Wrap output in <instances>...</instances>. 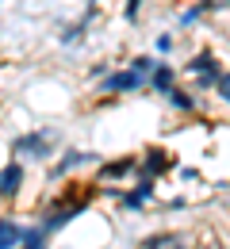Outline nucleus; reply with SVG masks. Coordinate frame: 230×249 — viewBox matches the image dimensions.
Segmentation results:
<instances>
[{
  "instance_id": "1",
  "label": "nucleus",
  "mask_w": 230,
  "mask_h": 249,
  "mask_svg": "<svg viewBox=\"0 0 230 249\" xmlns=\"http://www.w3.org/2000/svg\"><path fill=\"white\" fill-rule=\"evenodd\" d=\"M184 73L196 81V92H211V89H219V81H223V62L215 58V50H196L188 62H184Z\"/></svg>"
},
{
  "instance_id": "2",
  "label": "nucleus",
  "mask_w": 230,
  "mask_h": 249,
  "mask_svg": "<svg viewBox=\"0 0 230 249\" xmlns=\"http://www.w3.org/2000/svg\"><path fill=\"white\" fill-rule=\"evenodd\" d=\"M88 203H92V192H85V196L77 199V188H73V192H66V196H58L50 207H42V222H46L50 230H62V226H69Z\"/></svg>"
},
{
  "instance_id": "3",
  "label": "nucleus",
  "mask_w": 230,
  "mask_h": 249,
  "mask_svg": "<svg viewBox=\"0 0 230 249\" xmlns=\"http://www.w3.org/2000/svg\"><path fill=\"white\" fill-rule=\"evenodd\" d=\"M50 146H54V130H50V126L16 134V138L8 142V150L16 157H31V161H46V157H50Z\"/></svg>"
},
{
  "instance_id": "4",
  "label": "nucleus",
  "mask_w": 230,
  "mask_h": 249,
  "mask_svg": "<svg viewBox=\"0 0 230 249\" xmlns=\"http://www.w3.org/2000/svg\"><path fill=\"white\" fill-rule=\"evenodd\" d=\"M150 89V77L138 73V69H111L107 77H100V92L104 96H127V92H142Z\"/></svg>"
},
{
  "instance_id": "5",
  "label": "nucleus",
  "mask_w": 230,
  "mask_h": 249,
  "mask_svg": "<svg viewBox=\"0 0 230 249\" xmlns=\"http://www.w3.org/2000/svg\"><path fill=\"white\" fill-rule=\"evenodd\" d=\"M154 192H158V177H142V173H138V184H134V188H123L119 203H123V211H127V215H138V211L154 199Z\"/></svg>"
},
{
  "instance_id": "6",
  "label": "nucleus",
  "mask_w": 230,
  "mask_h": 249,
  "mask_svg": "<svg viewBox=\"0 0 230 249\" xmlns=\"http://www.w3.org/2000/svg\"><path fill=\"white\" fill-rule=\"evenodd\" d=\"M173 169V154L165 146H150L146 154H138V173L142 177H165Z\"/></svg>"
},
{
  "instance_id": "7",
  "label": "nucleus",
  "mask_w": 230,
  "mask_h": 249,
  "mask_svg": "<svg viewBox=\"0 0 230 249\" xmlns=\"http://www.w3.org/2000/svg\"><path fill=\"white\" fill-rule=\"evenodd\" d=\"M19 188H23V165L12 157V161L4 165V173H0V196H4V199H16Z\"/></svg>"
},
{
  "instance_id": "8",
  "label": "nucleus",
  "mask_w": 230,
  "mask_h": 249,
  "mask_svg": "<svg viewBox=\"0 0 230 249\" xmlns=\"http://www.w3.org/2000/svg\"><path fill=\"white\" fill-rule=\"evenodd\" d=\"M127 173H138V154H127V157H119V161L100 165V184H111V180H119Z\"/></svg>"
},
{
  "instance_id": "9",
  "label": "nucleus",
  "mask_w": 230,
  "mask_h": 249,
  "mask_svg": "<svg viewBox=\"0 0 230 249\" xmlns=\"http://www.w3.org/2000/svg\"><path fill=\"white\" fill-rule=\"evenodd\" d=\"M96 161H100V154H92V150H66V157L54 165V180L73 173V169H81V165H96Z\"/></svg>"
},
{
  "instance_id": "10",
  "label": "nucleus",
  "mask_w": 230,
  "mask_h": 249,
  "mask_svg": "<svg viewBox=\"0 0 230 249\" xmlns=\"http://www.w3.org/2000/svg\"><path fill=\"white\" fill-rule=\"evenodd\" d=\"M161 100L169 104V107H173V111H184V115L199 107V96H196V89L188 92V89H180V85H173V89H169V92H165Z\"/></svg>"
},
{
  "instance_id": "11",
  "label": "nucleus",
  "mask_w": 230,
  "mask_h": 249,
  "mask_svg": "<svg viewBox=\"0 0 230 249\" xmlns=\"http://www.w3.org/2000/svg\"><path fill=\"white\" fill-rule=\"evenodd\" d=\"M177 85V69L169 62H158V69L150 73V92H158V96H165L169 89Z\"/></svg>"
},
{
  "instance_id": "12",
  "label": "nucleus",
  "mask_w": 230,
  "mask_h": 249,
  "mask_svg": "<svg viewBox=\"0 0 230 249\" xmlns=\"http://www.w3.org/2000/svg\"><path fill=\"white\" fill-rule=\"evenodd\" d=\"M23 234H27V226H19L16 218L8 215L0 222V249H19L23 246Z\"/></svg>"
},
{
  "instance_id": "13",
  "label": "nucleus",
  "mask_w": 230,
  "mask_h": 249,
  "mask_svg": "<svg viewBox=\"0 0 230 249\" xmlns=\"http://www.w3.org/2000/svg\"><path fill=\"white\" fill-rule=\"evenodd\" d=\"M50 234H54V230H50V226L38 218L35 226H27V234H23V246H19V249H50Z\"/></svg>"
},
{
  "instance_id": "14",
  "label": "nucleus",
  "mask_w": 230,
  "mask_h": 249,
  "mask_svg": "<svg viewBox=\"0 0 230 249\" xmlns=\"http://www.w3.org/2000/svg\"><path fill=\"white\" fill-rule=\"evenodd\" d=\"M138 249H184V246H180V234H150V238H142Z\"/></svg>"
},
{
  "instance_id": "15",
  "label": "nucleus",
  "mask_w": 230,
  "mask_h": 249,
  "mask_svg": "<svg viewBox=\"0 0 230 249\" xmlns=\"http://www.w3.org/2000/svg\"><path fill=\"white\" fill-rule=\"evenodd\" d=\"M131 65L138 69V73H146V77H150V73L158 69V58H154V54H134V58H131Z\"/></svg>"
},
{
  "instance_id": "16",
  "label": "nucleus",
  "mask_w": 230,
  "mask_h": 249,
  "mask_svg": "<svg viewBox=\"0 0 230 249\" xmlns=\"http://www.w3.org/2000/svg\"><path fill=\"white\" fill-rule=\"evenodd\" d=\"M142 8H146V0H127V4H123V23H138Z\"/></svg>"
},
{
  "instance_id": "17",
  "label": "nucleus",
  "mask_w": 230,
  "mask_h": 249,
  "mask_svg": "<svg viewBox=\"0 0 230 249\" xmlns=\"http://www.w3.org/2000/svg\"><path fill=\"white\" fill-rule=\"evenodd\" d=\"M154 46H158V54H173V50H177V35H158Z\"/></svg>"
},
{
  "instance_id": "18",
  "label": "nucleus",
  "mask_w": 230,
  "mask_h": 249,
  "mask_svg": "<svg viewBox=\"0 0 230 249\" xmlns=\"http://www.w3.org/2000/svg\"><path fill=\"white\" fill-rule=\"evenodd\" d=\"M215 92H219V100H223V104L230 107V69L223 73V81H219V89H215Z\"/></svg>"
},
{
  "instance_id": "19",
  "label": "nucleus",
  "mask_w": 230,
  "mask_h": 249,
  "mask_svg": "<svg viewBox=\"0 0 230 249\" xmlns=\"http://www.w3.org/2000/svg\"><path fill=\"white\" fill-rule=\"evenodd\" d=\"M88 4H96V8H100V4H104V0H88Z\"/></svg>"
},
{
  "instance_id": "20",
  "label": "nucleus",
  "mask_w": 230,
  "mask_h": 249,
  "mask_svg": "<svg viewBox=\"0 0 230 249\" xmlns=\"http://www.w3.org/2000/svg\"><path fill=\"white\" fill-rule=\"evenodd\" d=\"M227 8H230V0H227Z\"/></svg>"
}]
</instances>
